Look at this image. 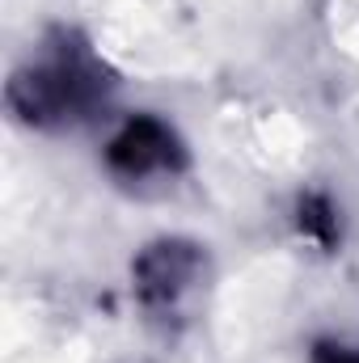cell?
I'll return each mask as SVG.
<instances>
[{"label":"cell","mask_w":359,"mask_h":363,"mask_svg":"<svg viewBox=\"0 0 359 363\" xmlns=\"http://www.w3.org/2000/svg\"><path fill=\"white\" fill-rule=\"evenodd\" d=\"M97 72L85 68L81 60H51L43 68H26L13 77L9 85V106L26 118V123H55V118H72L77 110H85L97 97Z\"/></svg>","instance_id":"cell-1"},{"label":"cell","mask_w":359,"mask_h":363,"mask_svg":"<svg viewBox=\"0 0 359 363\" xmlns=\"http://www.w3.org/2000/svg\"><path fill=\"white\" fill-rule=\"evenodd\" d=\"M199 267H203V258L190 241H157L153 250H144L136 262V283H140L144 304L148 308H174L194 287Z\"/></svg>","instance_id":"cell-2"},{"label":"cell","mask_w":359,"mask_h":363,"mask_svg":"<svg viewBox=\"0 0 359 363\" xmlns=\"http://www.w3.org/2000/svg\"><path fill=\"white\" fill-rule=\"evenodd\" d=\"M110 165L123 174V178H144V174H161V169H174L182 165V148L178 135L157 123V118H131L114 140H110Z\"/></svg>","instance_id":"cell-3"},{"label":"cell","mask_w":359,"mask_h":363,"mask_svg":"<svg viewBox=\"0 0 359 363\" xmlns=\"http://www.w3.org/2000/svg\"><path fill=\"white\" fill-rule=\"evenodd\" d=\"M300 228H309V233L321 237V241H334V216H330V203H326V199H304V203H300Z\"/></svg>","instance_id":"cell-4"},{"label":"cell","mask_w":359,"mask_h":363,"mask_svg":"<svg viewBox=\"0 0 359 363\" xmlns=\"http://www.w3.org/2000/svg\"><path fill=\"white\" fill-rule=\"evenodd\" d=\"M313 363H359V351L338 347V342H321V347L313 351Z\"/></svg>","instance_id":"cell-5"}]
</instances>
